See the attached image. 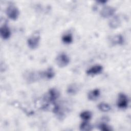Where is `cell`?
<instances>
[{"label":"cell","instance_id":"cell-1","mask_svg":"<svg viewBox=\"0 0 131 131\" xmlns=\"http://www.w3.org/2000/svg\"><path fill=\"white\" fill-rule=\"evenodd\" d=\"M6 13L7 16L12 20H16L19 15L18 8L14 4L9 5L6 8Z\"/></svg>","mask_w":131,"mask_h":131},{"label":"cell","instance_id":"cell-2","mask_svg":"<svg viewBox=\"0 0 131 131\" xmlns=\"http://www.w3.org/2000/svg\"><path fill=\"white\" fill-rule=\"evenodd\" d=\"M40 35L38 32L34 33L27 39V44L28 47L31 49H36L40 42Z\"/></svg>","mask_w":131,"mask_h":131},{"label":"cell","instance_id":"cell-3","mask_svg":"<svg viewBox=\"0 0 131 131\" xmlns=\"http://www.w3.org/2000/svg\"><path fill=\"white\" fill-rule=\"evenodd\" d=\"M25 80L28 83H32L37 81L39 79L41 78V72L35 71H27L24 74Z\"/></svg>","mask_w":131,"mask_h":131},{"label":"cell","instance_id":"cell-4","mask_svg":"<svg viewBox=\"0 0 131 131\" xmlns=\"http://www.w3.org/2000/svg\"><path fill=\"white\" fill-rule=\"evenodd\" d=\"M55 62L59 67L63 68L68 65L70 62V58L66 53H61L56 56Z\"/></svg>","mask_w":131,"mask_h":131},{"label":"cell","instance_id":"cell-5","mask_svg":"<svg viewBox=\"0 0 131 131\" xmlns=\"http://www.w3.org/2000/svg\"><path fill=\"white\" fill-rule=\"evenodd\" d=\"M128 104V99L127 96L123 93H119L118 97L117 105L120 109H125L127 108Z\"/></svg>","mask_w":131,"mask_h":131},{"label":"cell","instance_id":"cell-6","mask_svg":"<svg viewBox=\"0 0 131 131\" xmlns=\"http://www.w3.org/2000/svg\"><path fill=\"white\" fill-rule=\"evenodd\" d=\"M116 10L112 6H105L100 11V15L103 18H108L114 15Z\"/></svg>","mask_w":131,"mask_h":131},{"label":"cell","instance_id":"cell-7","mask_svg":"<svg viewBox=\"0 0 131 131\" xmlns=\"http://www.w3.org/2000/svg\"><path fill=\"white\" fill-rule=\"evenodd\" d=\"M59 96L58 91L55 88H52L50 89L48 93V96L47 98L49 102L54 103Z\"/></svg>","mask_w":131,"mask_h":131},{"label":"cell","instance_id":"cell-8","mask_svg":"<svg viewBox=\"0 0 131 131\" xmlns=\"http://www.w3.org/2000/svg\"><path fill=\"white\" fill-rule=\"evenodd\" d=\"M103 70V67L100 64H96L89 69L86 73L88 75H95L100 73Z\"/></svg>","mask_w":131,"mask_h":131},{"label":"cell","instance_id":"cell-9","mask_svg":"<svg viewBox=\"0 0 131 131\" xmlns=\"http://www.w3.org/2000/svg\"><path fill=\"white\" fill-rule=\"evenodd\" d=\"M0 34L1 37L4 39H8L11 36V31L9 27L6 25L4 24L1 27Z\"/></svg>","mask_w":131,"mask_h":131},{"label":"cell","instance_id":"cell-10","mask_svg":"<svg viewBox=\"0 0 131 131\" xmlns=\"http://www.w3.org/2000/svg\"><path fill=\"white\" fill-rule=\"evenodd\" d=\"M121 21L120 17L118 16H115L112 17L108 22V26L112 29H116L121 25Z\"/></svg>","mask_w":131,"mask_h":131},{"label":"cell","instance_id":"cell-11","mask_svg":"<svg viewBox=\"0 0 131 131\" xmlns=\"http://www.w3.org/2000/svg\"><path fill=\"white\" fill-rule=\"evenodd\" d=\"M110 41L113 45H121L124 42V38L122 35L117 34L111 37Z\"/></svg>","mask_w":131,"mask_h":131},{"label":"cell","instance_id":"cell-12","mask_svg":"<svg viewBox=\"0 0 131 131\" xmlns=\"http://www.w3.org/2000/svg\"><path fill=\"white\" fill-rule=\"evenodd\" d=\"M100 95V91L98 89H95L91 91L88 94V98L91 101L97 100Z\"/></svg>","mask_w":131,"mask_h":131},{"label":"cell","instance_id":"cell-13","mask_svg":"<svg viewBox=\"0 0 131 131\" xmlns=\"http://www.w3.org/2000/svg\"><path fill=\"white\" fill-rule=\"evenodd\" d=\"M55 73L53 69L51 68H49L47 70L41 72V78H46L47 79H51L54 77Z\"/></svg>","mask_w":131,"mask_h":131},{"label":"cell","instance_id":"cell-14","mask_svg":"<svg viewBox=\"0 0 131 131\" xmlns=\"http://www.w3.org/2000/svg\"><path fill=\"white\" fill-rule=\"evenodd\" d=\"M78 90L79 86L77 84L72 83L68 86L67 92L69 94L75 95L78 92Z\"/></svg>","mask_w":131,"mask_h":131},{"label":"cell","instance_id":"cell-15","mask_svg":"<svg viewBox=\"0 0 131 131\" xmlns=\"http://www.w3.org/2000/svg\"><path fill=\"white\" fill-rule=\"evenodd\" d=\"M62 41L66 44H70L73 41V36L71 33H68L64 34L62 36Z\"/></svg>","mask_w":131,"mask_h":131},{"label":"cell","instance_id":"cell-16","mask_svg":"<svg viewBox=\"0 0 131 131\" xmlns=\"http://www.w3.org/2000/svg\"><path fill=\"white\" fill-rule=\"evenodd\" d=\"M98 108L100 111L103 112H107L111 109V106L108 104L104 102L99 103L98 105Z\"/></svg>","mask_w":131,"mask_h":131},{"label":"cell","instance_id":"cell-17","mask_svg":"<svg viewBox=\"0 0 131 131\" xmlns=\"http://www.w3.org/2000/svg\"><path fill=\"white\" fill-rule=\"evenodd\" d=\"M80 117L84 121H88L92 117V113L88 111H85L80 114Z\"/></svg>","mask_w":131,"mask_h":131},{"label":"cell","instance_id":"cell-18","mask_svg":"<svg viewBox=\"0 0 131 131\" xmlns=\"http://www.w3.org/2000/svg\"><path fill=\"white\" fill-rule=\"evenodd\" d=\"M80 129L83 131H90L92 129V126L86 121H84L80 125Z\"/></svg>","mask_w":131,"mask_h":131},{"label":"cell","instance_id":"cell-19","mask_svg":"<svg viewBox=\"0 0 131 131\" xmlns=\"http://www.w3.org/2000/svg\"><path fill=\"white\" fill-rule=\"evenodd\" d=\"M99 128L101 130L103 131H111L113 129L107 124L105 123H101L99 125Z\"/></svg>","mask_w":131,"mask_h":131}]
</instances>
